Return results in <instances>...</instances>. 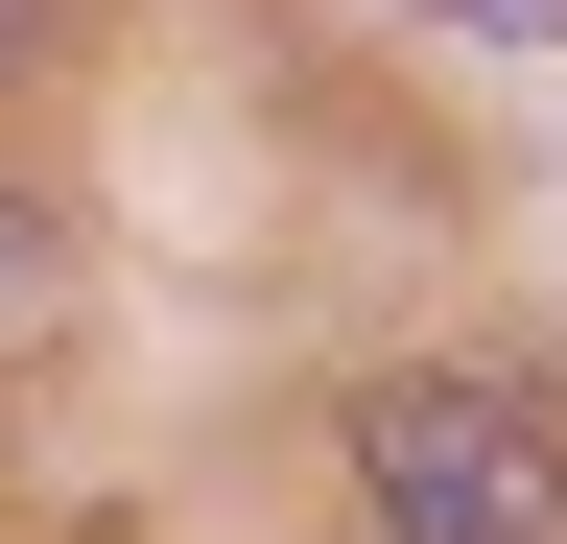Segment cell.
<instances>
[{"mask_svg": "<svg viewBox=\"0 0 567 544\" xmlns=\"http://www.w3.org/2000/svg\"><path fill=\"white\" fill-rule=\"evenodd\" d=\"M354 497H379V544H567V427L496 402V379H379Z\"/></svg>", "mask_w": 567, "mask_h": 544, "instance_id": "6da1fadb", "label": "cell"}, {"mask_svg": "<svg viewBox=\"0 0 567 544\" xmlns=\"http://www.w3.org/2000/svg\"><path fill=\"white\" fill-rule=\"evenodd\" d=\"M48 308H71V237L24 214V189H0V356H24V331H48Z\"/></svg>", "mask_w": 567, "mask_h": 544, "instance_id": "7a4b0ae2", "label": "cell"}, {"mask_svg": "<svg viewBox=\"0 0 567 544\" xmlns=\"http://www.w3.org/2000/svg\"><path fill=\"white\" fill-rule=\"evenodd\" d=\"M425 24H496V48H567V0H425Z\"/></svg>", "mask_w": 567, "mask_h": 544, "instance_id": "3957f363", "label": "cell"}, {"mask_svg": "<svg viewBox=\"0 0 567 544\" xmlns=\"http://www.w3.org/2000/svg\"><path fill=\"white\" fill-rule=\"evenodd\" d=\"M0 72H48V0H0Z\"/></svg>", "mask_w": 567, "mask_h": 544, "instance_id": "277c9868", "label": "cell"}]
</instances>
